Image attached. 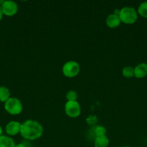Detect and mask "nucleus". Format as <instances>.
Segmentation results:
<instances>
[{
  "label": "nucleus",
  "mask_w": 147,
  "mask_h": 147,
  "mask_svg": "<svg viewBox=\"0 0 147 147\" xmlns=\"http://www.w3.org/2000/svg\"><path fill=\"white\" fill-rule=\"evenodd\" d=\"M66 114L70 118H77L81 114V106L79 102L66 101L64 106Z\"/></svg>",
  "instance_id": "39448f33"
},
{
  "label": "nucleus",
  "mask_w": 147,
  "mask_h": 147,
  "mask_svg": "<svg viewBox=\"0 0 147 147\" xmlns=\"http://www.w3.org/2000/svg\"><path fill=\"white\" fill-rule=\"evenodd\" d=\"M137 12H138V14H139L143 18L147 19V1H144L140 4Z\"/></svg>",
  "instance_id": "ddd939ff"
},
{
  "label": "nucleus",
  "mask_w": 147,
  "mask_h": 147,
  "mask_svg": "<svg viewBox=\"0 0 147 147\" xmlns=\"http://www.w3.org/2000/svg\"><path fill=\"white\" fill-rule=\"evenodd\" d=\"M121 22L125 24H133L138 20V12L133 7H125L120 9L118 14Z\"/></svg>",
  "instance_id": "f03ea898"
},
{
  "label": "nucleus",
  "mask_w": 147,
  "mask_h": 147,
  "mask_svg": "<svg viewBox=\"0 0 147 147\" xmlns=\"http://www.w3.org/2000/svg\"><path fill=\"white\" fill-rule=\"evenodd\" d=\"M15 144L14 139L10 136L4 135L0 136V147H14Z\"/></svg>",
  "instance_id": "9b49d317"
},
{
  "label": "nucleus",
  "mask_w": 147,
  "mask_h": 147,
  "mask_svg": "<svg viewBox=\"0 0 147 147\" xmlns=\"http://www.w3.org/2000/svg\"><path fill=\"white\" fill-rule=\"evenodd\" d=\"M10 98V90L4 86H0V102L5 103Z\"/></svg>",
  "instance_id": "f8f14e48"
},
{
  "label": "nucleus",
  "mask_w": 147,
  "mask_h": 147,
  "mask_svg": "<svg viewBox=\"0 0 147 147\" xmlns=\"http://www.w3.org/2000/svg\"><path fill=\"white\" fill-rule=\"evenodd\" d=\"M78 98V94L74 90H69L66 95V98L67 101H76Z\"/></svg>",
  "instance_id": "2eb2a0df"
},
{
  "label": "nucleus",
  "mask_w": 147,
  "mask_h": 147,
  "mask_svg": "<svg viewBox=\"0 0 147 147\" xmlns=\"http://www.w3.org/2000/svg\"><path fill=\"white\" fill-rule=\"evenodd\" d=\"M21 124L20 122L12 121H10L6 125L5 131L9 135V136H14L20 133V129H21Z\"/></svg>",
  "instance_id": "0eeeda50"
},
{
  "label": "nucleus",
  "mask_w": 147,
  "mask_h": 147,
  "mask_svg": "<svg viewBox=\"0 0 147 147\" xmlns=\"http://www.w3.org/2000/svg\"><path fill=\"white\" fill-rule=\"evenodd\" d=\"M110 141L106 135L105 136H96L94 141L95 147H108L109 146Z\"/></svg>",
  "instance_id": "9d476101"
},
{
  "label": "nucleus",
  "mask_w": 147,
  "mask_h": 147,
  "mask_svg": "<svg viewBox=\"0 0 147 147\" xmlns=\"http://www.w3.org/2000/svg\"><path fill=\"white\" fill-rule=\"evenodd\" d=\"M14 147H26L25 145L23 144L20 143V144H15V146Z\"/></svg>",
  "instance_id": "a211bd4d"
},
{
  "label": "nucleus",
  "mask_w": 147,
  "mask_h": 147,
  "mask_svg": "<svg viewBox=\"0 0 147 147\" xmlns=\"http://www.w3.org/2000/svg\"><path fill=\"white\" fill-rule=\"evenodd\" d=\"M3 15H4V14H3L2 11H1V6H0V21H1V20H2Z\"/></svg>",
  "instance_id": "6ab92c4d"
},
{
  "label": "nucleus",
  "mask_w": 147,
  "mask_h": 147,
  "mask_svg": "<svg viewBox=\"0 0 147 147\" xmlns=\"http://www.w3.org/2000/svg\"><path fill=\"white\" fill-rule=\"evenodd\" d=\"M121 24L119 16L115 14H111L106 19V25L110 28H116Z\"/></svg>",
  "instance_id": "1a4fd4ad"
},
{
  "label": "nucleus",
  "mask_w": 147,
  "mask_h": 147,
  "mask_svg": "<svg viewBox=\"0 0 147 147\" xmlns=\"http://www.w3.org/2000/svg\"><path fill=\"white\" fill-rule=\"evenodd\" d=\"M1 7L3 14L7 16V17L14 16L18 11V5H17V4L15 1H11V0L4 1Z\"/></svg>",
  "instance_id": "423d86ee"
},
{
  "label": "nucleus",
  "mask_w": 147,
  "mask_h": 147,
  "mask_svg": "<svg viewBox=\"0 0 147 147\" xmlns=\"http://www.w3.org/2000/svg\"><path fill=\"white\" fill-rule=\"evenodd\" d=\"M4 109L10 115L16 116L22 111V103L20 99L14 97H10L4 103Z\"/></svg>",
  "instance_id": "7ed1b4c3"
},
{
  "label": "nucleus",
  "mask_w": 147,
  "mask_h": 147,
  "mask_svg": "<svg viewBox=\"0 0 147 147\" xmlns=\"http://www.w3.org/2000/svg\"><path fill=\"white\" fill-rule=\"evenodd\" d=\"M122 147H131V146H122Z\"/></svg>",
  "instance_id": "412c9836"
},
{
  "label": "nucleus",
  "mask_w": 147,
  "mask_h": 147,
  "mask_svg": "<svg viewBox=\"0 0 147 147\" xmlns=\"http://www.w3.org/2000/svg\"><path fill=\"white\" fill-rule=\"evenodd\" d=\"M20 135L24 139L30 141L40 139L43 134V127L37 121L26 120L21 124Z\"/></svg>",
  "instance_id": "f257e3e1"
},
{
  "label": "nucleus",
  "mask_w": 147,
  "mask_h": 147,
  "mask_svg": "<svg viewBox=\"0 0 147 147\" xmlns=\"http://www.w3.org/2000/svg\"><path fill=\"white\" fill-rule=\"evenodd\" d=\"M62 72L64 76L71 78L78 76L80 72V65L74 60H70L65 63L62 67Z\"/></svg>",
  "instance_id": "20e7f679"
},
{
  "label": "nucleus",
  "mask_w": 147,
  "mask_h": 147,
  "mask_svg": "<svg viewBox=\"0 0 147 147\" xmlns=\"http://www.w3.org/2000/svg\"><path fill=\"white\" fill-rule=\"evenodd\" d=\"M147 76V64L141 63L134 67V77L136 78H143Z\"/></svg>",
  "instance_id": "6e6552de"
},
{
  "label": "nucleus",
  "mask_w": 147,
  "mask_h": 147,
  "mask_svg": "<svg viewBox=\"0 0 147 147\" xmlns=\"http://www.w3.org/2000/svg\"><path fill=\"white\" fill-rule=\"evenodd\" d=\"M97 122V118L95 116V115H90L86 119V123L89 124V126H93L95 123Z\"/></svg>",
  "instance_id": "f3484780"
},
{
  "label": "nucleus",
  "mask_w": 147,
  "mask_h": 147,
  "mask_svg": "<svg viewBox=\"0 0 147 147\" xmlns=\"http://www.w3.org/2000/svg\"><path fill=\"white\" fill-rule=\"evenodd\" d=\"M2 132H3L2 128H1V126H0V136H2Z\"/></svg>",
  "instance_id": "aec40b11"
},
{
  "label": "nucleus",
  "mask_w": 147,
  "mask_h": 147,
  "mask_svg": "<svg viewBox=\"0 0 147 147\" xmlns=\"http://www.w3.org/2000/svg\"><path fill=\"white\" fill-rule=\"evenodd\" d=\"M122 74L123 77L127 78H130L134 76V67H131V66H126V67H123L122 70Z\"/></svg>",
  "instance_id": "4468645a"
},
{
  "label": "nucleus",
  "mask_w": 147,
  "mask_h": 147,
  "mask_svg": "<svg viewBox=\"0 0 147 147\" xmlns=\"http://www.w3.org/2000/svg\"><path fill=\"white\" fill-rule=\"evenodd\" d=\"M95 134L96 136H105L106 135L107 130L104 126H95Z\"/></svg>",
  "instance_id": "dca6fc26"
}]
</instances>
